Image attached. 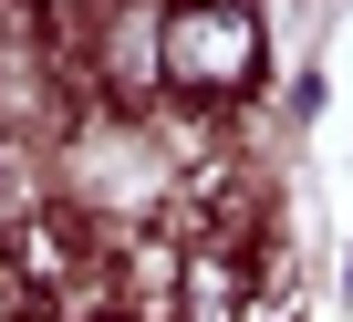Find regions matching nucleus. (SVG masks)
<instances>
[{
    "label": "nucleus",
    "instance_id": "obj_1",
    "mask_svg": "<svg viewBox=\"0 0 353 322\" xmlns=\"http://www.w3.org/2000/svg\"><path fill=\"white\" fill-rule=\"evenodd\" d=\"M270 32L250 11H166V104H239L260 83Z\"/></svg>",
    "mask_w": 353,
    "mask_h": 322
}]
</instances>
